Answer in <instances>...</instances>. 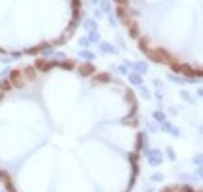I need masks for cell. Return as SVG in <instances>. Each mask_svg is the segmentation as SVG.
I'll return each mask as SVG.
<instances>
[{
	"instance_id": "cell-1",
	"label": "cell",
	"mask_w": 203,
	"mask_h": 192,
	"mask_svg": "<svg viewBox=\"0 0 203 192\" xmlns=\"http://www.w3.org/2000/svg\"><path fill=\"white\" fill-rule=\"evenodd\" d=\"M141 143L135 92L90 63L39 59L0 82V182L8 192H125Z\"/></svg>"
},
{
	"instance_id": "cell-2",
	"label": "cell",
	"mask_w": 203,
	"mask_h": 192,
	"mask_svg": "<svg viewBox=\"0 0 203 192\" xmlns=\"http://www.w3.org/2000/svg\"><path fill=\"white\" fill-rule=\"evenodd\" d=\"M115 8L147 57L186 77H201L203 0H115Z\"/></svg>"
},
{
	"instance_id": "cell-3",
	"label": "cell",
	"mask_w": 203,
	"mask_h": 192,
	"mask_svg": "<svg viewBox=\"0 0 203 192\" xmlns=\"http://www.w3.org/2000/svg\"><path fill=\"white\" fill-rule=\"evenodd\" d=\"M82 0H0V53L29 55L67 41Z\"/></svg>"
}]
</instances>
